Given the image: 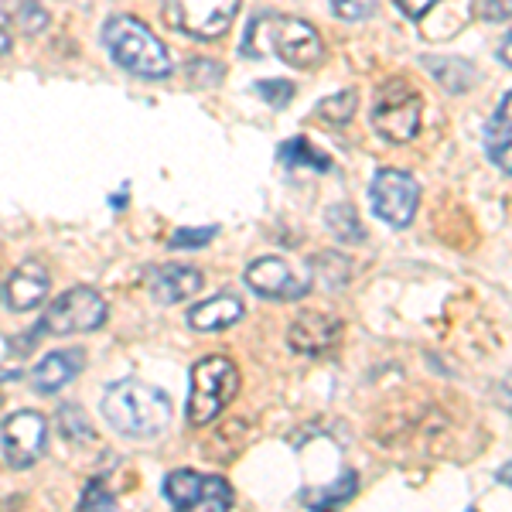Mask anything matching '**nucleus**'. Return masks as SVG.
<instances>
[{
    "instance_id": "58836bf2",
    "label": "nucleus",
    "mask_w": 512,
    "mask_h": 512,
    "mask_svg": "<svg viewBox=\"0 0 512 512\" xmlns=\"http://www.w3.org/2000/svg\"><path fill=\"white\" fill-rule=\"evenodd\" d=\"M468 512H475V509H468Z\"/></svg>"
},
{
    "instance_id": "473e14b6",
    "label": "nucleus",
    "mask_w": 512,
    "mask_h": 512,
    "mask_svg": "<svg viewBox=\"0 0 512 512\" xmlns=\"http://www.w3.org/2000/svg\"><path fill=\"white\" fill-rule=\"evenodd\" d=\"M11 379H21V369H0V383H11Z\"/></svg>"
},
{
    "instance_id": "f704fd0d",
    "label": "nucleus",
    "mask_w": 512,
    "mask_h": 512,
    "mask_svg": "<svg viewBox=\"0 0 512 512\" xmlns=\"http://www.w3.org/2000/svg\"><path fill=\"white\" fill-rule=\"evenodd\" d=\"M4 52H11V38H7L4 31H0V55H4Z\"/></svg>"
},
{
    "instance_id": "9b49d317",
    "label": "nucleus",
    "mask_w": 512,
    "mask_h": 512,
    "mask_svg": "<svg viewBox=\"0 0 512 512\" xmlns=\"http://www.w3.org/2000/svg\"><path fill=\"white\" fill-rule=\"evenodd\" d=\"M243 280L256 297H267V301H294V297H304L311 291L308 280L297 277L280 256H260V260H253L246 267Z\"/></svg>"
},
{
    "instance_id": "f257e3e1",
    "label": "nucleus",
    "mask_w": 512,
    "mask_h": 512,
    "mask_svg": "<svg viewBox=\"0 0 512 512\" xmlns=\"http://www.w3.org/2000/svg\"><path fill=\"white\" fill-rule=\"evenodd\" d=\"M103 420L123 437H158L171 420V400L164 390L140 379H117L103 393Z\"/></svg>"
},
{
    "instance_id": "c9c22d12",
    "label": "nucleus",
    "mask_w": 512,
    "mask_h": 512,
    "mask_svg": "<svg viewBox=\"0 0 512 512\" xmlns=\"http://www.w3.org/2000/svg\"><path fill=\"white\" fill-rule=\"evenodd\" d=\"M110 205H113V209H123V205H127V202H123V192H120V195H113V198H110Z\"/></svg>"
},
{
    "instance_id": "9d476101",
    "label": "nucleus",
    "mask_w": 512,
    "mask_h": 512,
    "mask_svg": "<svg viewBox=\"0 0 512 512\" xmlns=\"http://www.w3.org/2000/svg\"><path fill=\"white\" fill-rule=\"evenodd\" d=\"M0 448L11 468H31L48 451V420L38 410H18L0 427Z\"/></svg>"
},
{
    "instance_id": "4be33fe9",
    "label": "nucleus",
    "mask_w": 512,
    "mask_h": 512,
    "mask_svg": "<svg viewBox=\"0 0 512 512\" xmlns=\"http://www.w3.org/2000/svg\"><path fill=\"white\" fill-rule=\"evenodd\" d=\"M355 110H359V93L355 89H342V93L321 99L315 106V117L321 123H328V127H342V123H349L355 117Z\"/></svg>"
},
{
    "instance_id": "2eb2a0df",
    "label": "nucleus",
    "mask_w": 512,
    "mask_h": 512,
    "mask_svg": "<svg viewBox=\"0 0 512 512\" xmlns=\"http://www.w3.org/2000/svg\"><path fill=\"white\" fill-rule=\"evenodd\" d=\"M151 294L158 304H181L188 297H195L198 291L205 287V277L202 270L195 267H181V263H164L151 274Z\"/></svg>"
},
{
    "instance_id": "bb28decb",
    "label": "nucleus",
    "mask_w": 512,
    "mask_h": 512,
    "mask_svg": "<svg viewBox=\"0 0 512 512\" xmlns=\"http://www.w3.org/2000/svg\"><path fill=\"white\" fill-rule=\"evenodd\" d=\"M14 21H18L21 35L38 38L41 31L48 28V11L41 4H35V0H24V4L18 7V14H14Z\"/></svg>"
},
{
    "instance_id": "a211bd4d",
    "label": "nucleus",
    "mask_w": 512,
    "mask_h": 512,
    "mask_svg": "<svg viewBox=\"0 0 512 512\" xmlns=\"http://www.w3.org/2000/svg\"><path fill=\"white\" fill-rule=\"evenodd\" d=\"M280 164H287L294 171H315V175H321V171L332 168V158L321 154L318 147H311L308 137H291L280 144Z\"/></svg>"
},
{
    "instance_id": "c85d7f7f",
    "label": "nucleus",
    "mask_w": 512,
    "mask_h": 512,
    "mask_svg": "<svg viewBox=\"0 0 512 512\" xmlns=\"http://www.w3.org/2000/svg\"><path fill=\"white\" fill-rule=\"evenodd\" d=\"M376 4L379 0H332V11L342 21H366L376 14Z\"/></svg>"
},
{
    "instance_id": "7c9ffc66",
    "label": "nucleus",
    "mask_w": 512,
    "mask_h": 512,
    "mask_svg": "<svg viewBox=\"0 0 512 512\" xmlns=\"http://www.w3.org/2000/svg\"><path fill=\"white\" fill-rule=\"evenodd\" d=\"M434 4H437V0H396L400 14H403V18H410V21H420Z\"/></svg>"
},
{
    "instance_id": "7ed1b4c3",
    "label": "nucleus",
    "mask_w": 512,
    "mask_h": 512,
    "mask_svg": "<svg viewBox=\"0 0 512 512\" xmlns=\"http://www.w3.org/2000/svg\"><path fill=\"white\" fill-rule=\"evenodd\" d=\"M263 38L246 35L243 41V55H280L287 65L294 69H315L325 59V45L315 24L301 21V18H284V14H260L256 18Z\"/></svg>"
},
{
    "instance_id": "a878e982",
    "label": "nucleus",
    "mask_w": 512,
    "mask_h": 512,
    "mask_svg": "<svg viewBox=\"0 0 512 512\" xmlns=\"http://www.w3.org/2000/svg\"><path fill=\"white\" fill-rule=\"evenodd\" d=\"M253 93L260 96L267 106H274V110H284V106L294 99V82H287V79H260V82H253Z\"/></svg>"
},
{
    "instance_id": "b1692460",
    "label": "nucleus",
    "mask_w": 512,
    "mask_h": 512,
    "mask_svg": "<svg viewBox=\"0 0 512 512\" xmlns=\"http://www.w3.org/2000/svg\"><path fill=\"white\" fill-rule=\"evenodd\" d=\"M311 274L321 277V284L335 291V287H342L345 280H349L352 267H349V260L338 253H318L315 260H311Z\"/></svg>"
},
{
    "instance_id": "39448f33",
    "label": "nucleus",
    "mask_w": 512,
    "mask_h": 512,
    "mask_svg": "<svg viewBox=\"0 0 512 512\" xmlns=\"http://www.w3.org/2000/svg\"><path fill=\"white\" fill-rule=\"evenodd\" d=\"M420 113H424V99H420L417 89L403 79H386L376 89L369 123L390 144H407L420 134Z\"/></svg>"
},
{
    "instance_id": "393cba45",
    "label": "nucleus",
    "mask_w": 512,
    "mask_h": 512,
    "mask_svg": "<svg viewBox=\"0 0 512 512\" xmlns=\"http://www.w3.org/2000/svg\"><path fill=\"white\" fill-rule=\"evenodd\" d=\"M76 512H117V502H113L110 485H106L103 478H89V482L82 485Z\"/></svg>"
},
{
    "instance_id": "6e6552de",
    "label": "nucleus",
    "mask_w": 512,
    "mask_h": 512,
    "mask_svg": "<svg viewBox=\"0 0 512 512\" xmlns=\"http://www.w3.org/2000/svg\"><path fill=\"white\" fill-rule=\"evenodd\" d=\"M106 321V301L103 294L93 291V287H69L65 294L55 297L48 304L45 318H41V332H52V335H86L103 328Z\"/></svg>"
},
{
    "instance_id": "1a4fd4ad",
    "label": "nucleus",
    "mask_w": 512,
    "mask_h": 512,
    "mask_svg": "<svg viewBox=\"0 0 512 512\" xmlns=\"http://www.w3.org/2000/svg\"><path fill=\"white\" fill-rule=\"evenodd\" d=\"M369 202H373L376 219H383L386 226L403 229L410 226L420 205V185L414 175L396 168H379L373 185H369Z\"/></svg>"
},
{
    "instance_id": "72a5a7b5",
    "label": "nucleus",
    "mask_w": 512,
    "mask_h": 512,
    "mask_svg": "<svg viewBox=\"0 0 512 512\" xmlns=\"http://www.w3.org/2000/svg\"><path fill=\"white\" fill-rule=\"evenodd\" d=\"M499 482L502 485H512V465H502L499 468Z\"/></svg>"
},
{
    "instance_id": "dca6fc26",
    "label": "nucleus",
    "mask_w": 512,
    "mask_h": 512,
    "mask_svg": "<svg viewBox=\"0 0 512 512\" xmlns=\"http://www.w3.org/2000/svg\"><path fill=\"white\" fill-rule=\"evenodd\" d=\"M243 311H246V304L239 301L236 294H216L188 311V325H192L195 332H222V328H233L236 321L243 318Z\"/></svg>"
},
{
    "instance_id": "f8f14e48",
    "label": "nucleus",
    "mask_w": 512,
    "mask_h": 512,
    "mask_svg": "<svg viewBox=\"0 0 512 512\" xmlns=\"http://www.w3.org/2000/svg\"><path fill=\"white\" fill-rule=\"evenodd\" d=\"M342 332V318L328 315V311H301L287 328V345L297 355H328L342 342Z\"/></svg>"
},
{
    "instance_id": "4c0bfd02",
    "label": "nucleus",
    "mask_w": 512,
    "mask_h": 512,
    "mask_svg": "<svg viewBox=\"0 0 512 512\" xmlns=\"http://www.w3.org/2000/svg\"><path fill=\"white\" fill-rule=\"evenodd\" d=\"M0 297H4V284H0Z\"/></svg>"
},
{
    "instance_id": "412c9836",
    "label": "nucleus",
    "mask_w": 512,
    "mask_h": 512,
    "mask_svg": "<svg viewBox=\"0 0 512 512\" xmlns=\"http://www.w3.org/2000/svg\"><path fill=\"white\" fill-rule=\"evenodd\" d=\"M427 69H431L434 76L444 82V89H448V93H468V89H472V82H475L472 65L461 62V59H441V55H434V59H427Z\"/></svg>"
},
{
    "instance_id": "4468645a",
    "label": "nucleus",
    "mask_w": 512,
    "mask_h": 512,
    "mask_svg": "<svg viewBox=\"0 0 512 512\" xmlns=\"http://www.w3.org/2000/svg\"><path fill=\"white\" fill-rule=\"evenodd\" d=\"M82 362H86V352L82 349H55L48 352L45 359L31 369V386L48 396V393H59L62 386H69L72 379L82 373Z\"/></svg>"
},
{
    "instance_id": "e433bc0d",
    "label": "nucleus",
    "mask_w": 512,
    "mask_h": 512,
    "mask_svg": "<svg viewBox=\"0 0 512 512\" xmlns=\"http://www.w3.org/2000/svg\"><path fill=\"white\" fill-rule=\"evenodd\" d=\"M0 410H4V393H0Z\"/></svg>"
},
{
    "instance_id": "2f4dec72",
    "label": "nucleus",
    "mask_w": 512,
    "mask_h": 512,
    "mask_svg": "<svg viewBox=\"0 0 512 512\" xmlns=\"http://www.w3.org/2000/svg\"><path fill=\"white\" fill-rule=\"evenodd\" d=\"M499 59H502V65H509L512 69V31L506 38H502V45H499Z\"/></svg>"
},
{
    "instance_id": "f03ea898",
    "label": "nucleus",
    "mask_w": 512,
    "mask_h": 512,
    "mask_svg": "<svg viewBox=\"0 0 512 512\" xmlns=\"http://www.w3.org/2000/svg\"><path fill=\"white\" fill-rule=\"evenodd\" d=\"M103 45L113 55V62L123 65L127 72H134V76H171V55L164 48V41L134 14H113L103 28Z\"/></svg>"
},
{
    "instance_id": "ddd939ff",
    "label": "nucleus",
    "mask_w": 512,
    "mask_h": 512,
    "mask_svg": "<svg viewBox=\"0 0 512 512\" xmlns=\"http://www.w3.org/2000/svg\"><path fill=\"white\" fill-rule=\"evenodd\" d=\"M52 277H48L45 263L41 260H24L4 284V297L11 304V311H35L41 301L48 297Z\"/></svg>"
},
{
    "instance_id": "f3484780",
    "label": "nucleus",
    "mask_w": 512,
    "mask_h": 512,
    "mask_svg": "<svg viewBox=\"0 0 512 512\" xmlns=\"http://www.w3.org/2000/svg\"><path fill=\"white\" fill-rule=\"evenodd\" d=\"M485 151L502 171L512 175V93H506L499 110L492 113L489 127H485Z\"/></svg>"
},
{
    "instance_id": "c756f323",
    "label": "nucleus",
    "mask_w": 512,
    "mask_h": 512,
    "mask_svg": "<svg viewBox=\"0 0 512 512\" xmlns=\"http://www.w3.org/2000/svg\"><path fill=\"white\" fill-rule=\"evenodd\" d=\"M478 14L482 21H509L512 18V0H478Z\"/></svg>"
},
{
    "instance_id": "423d86ee",
    "label": "nucleus",
    "mask_w": 512,
    "mask_h": 512,
    "mask_svg": "<svg viewBox=\"0 0 512 512\" xmlns=\"http://www.w3.org/2000/svg\"><path fill=\"white\" fill-rule=\"evenodd\" d=\"M164 499L175 512H229L233 509V485L222 475H202L192 468H178L164 478Z\"/></svg>"
},
{
    "instance_id": "0eeeda50",
    "label": "nucleus",
    "mask_w": 512,
    "mask_h": 512,
    "mask_svg": "<svg viewBox=\"0 0 512 512\" xmlns=\"http://www.w3.org/2000/svg\"><path fill=\"white\" fill-rule=\"evenodd\" d=\"M164 21L195 41H216L233 28L239 0H164Z\"/></svg>"
},
{
    "instance_id": "5701e85b",
    "label": "nucleus",
    "mask_w": 512,
    "mask_h": 512,
    "mask_svg": "<svg viewBox=\"0 0 512 512\" xmlns=\"http://www.w3.org/2000/svg\"><path fill=\"white\" fill-rule=\"evenodd\" d=\"M352 492H355V475L345 472L335 485H328V489H308V492H301V499H304V506H308V509L321 512V509H335V506H342V502H349Z\"/></svg>"
},
{
    "instance_id": "20e7f679",
    "label": "nucleus",
    "mask_w": 512,
    "mask_h": 512,
    "mask_svg": "<svg viewBox=\"0 0 512 512\" xmlns=\"http://www.w3.org/2000/svg\"><path fill=\"white\" fill-rule=\"evenodd\" d=\"M239 393V369L226 355H205L192 366V393H188V424L209 427Z\"/></svg>"
},
{
    "instance_id": "cd10ccee",
    "label": "nucleus",
    "mask_w": 512,
    "mask_h": 512,
    "mask_svg": "<svg viewBox=\"0 0 512 512\" xmlns=\"http://www.w3.org/2000/svg\"><path fill=\"white\" fill-rule=\"evenodd\" d=\"M219 229L216 226H195V229H178L175 236H171V250H202V246H209L212 239H216Z\"/></svg>"
},
{
    "instance_id": "6ab92c4d",
    "label": "nucleus",
    "mask_w": 512,
    "mask_h": 512,
    "mask_svg": "<svg viewBox=\"0 0 512 512\" xmlns=\"http://www.w3.org/2000/svg\"><path fill=\"white\" fill-rule=\"evenodd\" d=\"M55 427L69 444H93L96 441V427L86 417V410L79 403H62L59 414H55Z\"/></svg>"
},
{
    "instance_id": "aec40b11",
    "label": "nucleus",
    "mask_w": 512,
    "mask_h": 512,
    "mask_svg": "<svg viewBox=\"0 0 512 512\" xmlns=\"http://www.w3.org/2000/svg\"><path fill=\"white\" fill-rule=\"evenodd\" d=\"M325 222H328V229H332V233L342 239V243H349V246L366 243V229H362V222H359V216H355V209H352L349 202L328 205Z\"/></svg>"
}]
</instances>
